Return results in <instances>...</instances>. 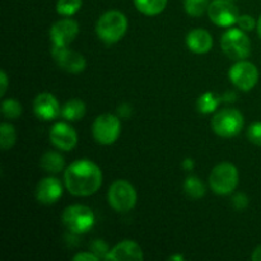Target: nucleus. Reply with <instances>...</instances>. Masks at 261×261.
Here are the masks:
<instances>
[{
    "label": "nucleus",
    "mask_w": 261,
    "mask_h": 261,
    "mask_svg": "<svg viewBox=\"0 0 261 261\" xmlns=\"http://www.w3.org/2000/svg\"><path fill=\"white\" fill-rule=\"evenodd\" d=\"M64 184L74 196L93 195L102 185V171L87 158L76 160L64 171Z\"/></svg>",
    "instance_id": "nucleus-1"
},
{
    "label": "nucleus",
    "mask_w": 261,
    "mask_h": 261,
    "mask_svg": "<svg viewBox=\"0 0 261 261\" xmlns=\"http://www.w3.org/2000/svg\"><path fill=\"white\" fill-rule=\"evenodd\" d=\"M127 24V18L124 13L119 10H109L97 20V37L107 45L119 42L126 33Z\"/></svg>",
    "instance_id": "nucleus-2"
},
{
    "label": "nucleus",
    "mask_w": 261,
    "mask_h": 261,
    "mask_svg": "<svg viewBox=\"0 0 261 261\" xmlns=\"http://www.w3.org/2000/svg\"><path fill=\"white\" fill-rule=\"evenodd\" d=\"M221 47L232 60H246L251 54V41L241 28H229L222 35Z\"/></svg>",
    "instance_id": "nucleus-3"
},
{
    "label": "nucleus",
    "mask_w": 261,
    "mask_h": 261,
    "mask_svg": "<svg viewBox=\"0 0 261 261\" xmlns=\"http://www.w3.org/2000/svg\"><path fill=\"white\" fill-rule=\"evenodd\" d=\"M63 224L74 234H83L91 231L96 223V217L91 208L81 204L70 205L64 209L61 216Z\"/></svg>",
    "instance_id": "nucleus-4"
},
{
    "label": "nucleus",
    "mask_w": 261,
    "mask_h": 261,
    "mask_svg": "<svg viewBox=\"0 0 261 261\" xmlns=\"http://www.w3.org/2000/svg\"><path fill=\"white\" fill-rule=\"evenodd\" d=\"M239 180V170L236 166L229 162H222L212 170L209 185L213 193L218 195H228L237 188Z\"/></svg>",
    "instance_id": "nucleus-5"
},
{
    "label": "nucleus",
    "mask_w": 261,
    "mask_h": 261,
    "mask_svg": "<svg viewBox=\"0 0 261 261\" xmlns=\"http://www.w3.org/2000/svg\"><path fill=\"white\" fill-rule=\"evenodd\" d=\"M244 116L239 110L224 109L217 112L212 119L213 132L222 138H233L244 129Z\"/></svg>",
    "instance_id": "nucleus-6"
},
{
    "label": "nucleus",
    "mask_w": 261,
    "mask_h": 261,
    "mask_svg": "<svg viewBox=\"0 0 261 261\" xmlns=\"http://www.w3.org/2000/svg\"><path fill=\"white\" fill-rule=\"evenodd\" d=\"M109 204L114 211L125 213L132 211L138 200L135 188L125 180H116L111 184L107 194Z\"/></svg>",
    "instance_id": "nucleus-7"
},
{
    "label": "nucleus",
    "mask_w": 261,
    "mask_h": 261,
    "mask_svg": "<svg viewBox=\"0 0 261 261\" xmlns=\"http://www.w3.org/2000/svg\"><path fill=\"white\" fill-rule=\"evenodd\" d=\"M121 133L120 117L112 114H102L94 119L92 125V135L98 144H114Z\"/></svg>",
    "instance_id": "nucleus-8"
},
{
    "label": "nucleus",
    "mask_w": 261,
    "mask_h": 261,
    "mask_svg": "<svg viewBox=\"0 0 261 261\" xmlns=\"http://www.w3.org/2000/svg\"><path fill=\"white\" fill-rule=\"evenodd\" d=\"M229 81L234 87L245 92L251 91L259 82V70L256 65L246 60H240L229 69Z\"/></svg>",
    "instance_id": "nucleus-9"
},
{
    "label": "nucleus",
    "mask_w": 261,
    "mask_h": 261,
    "mask_svg": "<svg viewBox=\"0 0 261 261\" xmlns=\"http://www.w3.org/2000/svg\"><path fill=\"white\" fill-rule=\"evenodd\" d=\"M208 15L218 27H232L237 23L240 13L231 0H214L209 4Z\"/></svg>",
    "instance_id": "nucleus-10"
},
{
    "label": "nucleus",
    "mask_w": 261,
    "mask_h": 261,
    "mask_svg": "<svg viewBox=\"0 0 261 261\" xmlns=\"http://www.w3.org/2000/svg\"><path fill=\"white\" fill-rule=\"evenodd\" d=\"M51 55H53L54 60L59 65V68L68 71V73H82L87 66V61L84 56L82 54L76 53V51L68 48V46L66 47L53 46L51 47Z\"/></svg>",
    "instance_id": "nucleus-11"
},
{
    "label": "nucleus",
    "mask_w": 261,
    "mask_h": 261,
    "mask_svg": "<svg viewBox=\"0 0 261 261\" xmlns=\"http://www.w3.org/2000/svg\"><path fill=\"white\" fill-rule=\"evenodd\" d=\"M79 33V24L71 18H64L54 23L50 28V40L53 46L66 47Z\"/></svg>",
    "instance_id": "nucleus-12"
},
{
    "label": "nucleus",
    "mask_w": 261,
    "mask_h": 261,
    "mask_svg": "<svg viewBox=\"0 0 261 261\" xmlns=\"http://www.w3.org/2000/svg\"><path fill=\"white\" fill-rule=\"evenodd\" d=\"M50 142L58 149L69 152L75 148L78 143V135L70 125L66 122H58L50 130Z\"/></svg>",
    "instance_id": "nucleus-13"
},
{
    "label": "nucleus",
    "mask_w": 261,
    "mask_h": 261,
    "mask_svg": "<svg viewBox=\"0 0 261 261\" xmlns=\"http://www.w3.org/2000/svg\"><path fill=\"white\" fill-rule=\"evenodd\" d=\"M33 112L43 121H51L61 115V107L56 97L51 93H40L33 99Z\"/></svg>",
    "instance_id": "nucleus-14"
},
{
    "label": "nucleus",
    "mask_w": 261,
    "mask_h": 261,
    "mask_svg": "<svg viewBox=\"0 0 261 261\" xmlns=\"http://www.w3.org/2000/svg\"><path fill=\"white\" fill-rule=\"evenodd\" d=\"M63 195V185L56 177H46L36 186V199L38 203L51 205Z\"/></svg>",
    "instance_id": "nucleus-15"
},
{
    "label": "nucleus",
    "mask_w": 261,
    "mask_h": 261,
    "mask_svg": "<svg viewBox=\"0 0 261 261\" xmlns=\"http://www.w3.org/2000/svg\"><path fill=\"white\" fill-rule=\"evenodd\" d=\"M143 250L139 245L132 240H124L119 242L112 250H110L106 260L115 261H133V260H143Z\"/></svg>",
    "instance_id": "nucleus-16"
},
{
    "label": "nucleus",
    "mask_w": 261,
    "mask_h": 261,
    "mask_svg": "<svg viewBox=\"0 0 261 261\" xmlns=\"http://www.w3.org/2000/svg\"><path fill=\"white\" fill-rule=\"evenodd\" d=\"M186 46L194 54H206L213 47V37L211 33L201 28L190 31L186 36Z\"/></svg>",
    "instance_id": "nucleus-17"
},
{
    "label": "nucleus",
    "mask_w": 261,
    "mask_h": 261,
    "mask_svg": "<svg viewBox=\"0 0 261 261\" xmlns=\"http://www.w3.org/2000/svg\"><path fill=\"white\" fill-rule=\"evenodd\" d=\"M86 103L82 99L71 98L61 107V116L66 121H79L86 115Z\"/></svg>",
    "instance_id": "nucleus-18"
},
{
    "label": "nucleus",
    "mask_w": 261,
    "mask_h": 261,
    "mask_svg": "<svg viewBox=\"0 0 261 261\" xmlns=\"http://www.w3.org/2000/svg\"><path fill=\"white\" fill-rule=\"evenodd\" d=\"M222 101H223L222 96H219L216 92H205V93H203L198 98L196 109H198V111L200 112V114H213V112L218 109V106L221 105Z\"/></svg>",
    "instance_id": "nucleus-19"
},
{
    "label": "nucleus",
    "mask_w": 261,
    "mask_h": 261,
    "mask_svg": "<svg viewBox=\"0 0 261 261\" xmlns=\"http://www.w3.org/2000/svg\"><path fill=\"white\" fill-rule=\"evenodd\" d=\"M40 165L45 172L48 173H59L65 167V161L64 157L58 152H46L41 157Z\"/></svg>",
    "instance_id": "nucleus-20"
},
{
    "label": "nucleus",
    "mask_w": 261,
    "mask_h": 261,
    "mask_svg": "<svg viewBox=\"0 0 261 261\" xmlns=\"http://www.w3.org/2000/svg\"><path fill=\"white\" fill-rule=\"evenodd\" d=\"M134 5L142 14L153 17L165 10L167 7V0H134Z\"/></svg>",
    "instance_id": "nucleus-21"
},
{
    "label": "nucleus",
    "mask_w": 261,
    "mask_h": 261,
    "mask_svg": "<svg viewBox=\"0 0 261 261\" xmlns=\"http://www.w3.org/2000/svg\"><path fill=\"white\" fill-rule=\"evenodd\" d=\"M184 191L191 199H201L205 195V185L198 176H189L184 182Z\"/></svg>",
    "instance_id": "nucleus-22"
},
{
    "label": "nucleus",
    "mask_w": 261,
    "mask_h": 261,
    "mask_svg": "<svg viewBox=\"0 0 261 261\" xmlns=\"http://www.w3.org/2000/svg\"><path fill=\"white\" fill-rule=\"evenodd\" d=\"M17 140V133L13 125L8 124V122H3L0 126V145H2L3 150H9L13 148Z\"/></svg>",
    "instance_id": "nucleus-23"
},
{
    "label": "nucleus",
    "mask_w": 261,
    "mask_h": 261,
    "mask_svg": "<svg viewBox=\"0 0 261 261\" xmlns=\"http://www.w3.org/2000/svg\"><path fill=\"white\" fill-rule=\"evenodd\" d=\"M82 4V0H58L56 12L63 17H71L81 10Z\"/></svg>",
    "instance_id": "nucleus-24"
},
{
    "label": "nucleus",
    "mask_w": 261,
    "mask_h": 261,
    "mask_svg": "<svg viewBox=\"0 0 261 261\" xmlns=\"http://www.w3.org/2000/svg\"><path fill=\"white\" fill-rule=\"evenodd\" d=\"M209 0H184V8L191 17H201L208 12Z\"/></svg>",
    "instance_id": "nucleus-25"
},
{
    "label": "nucleus",
    "mask_w": 261,
    "mask_h": 261,
    "mask_svg": "<svg viewBox=\"0 0 261 261\" xmlns=\"http://www.w3.org/2000/svg\"><path fill=\"white\" fill-rule=\"evenodd\" d=\"M2 112H3V115H4L5 119L17 120L23 112L22 105H20L19 102L14 98L4 99V101H3V105H2Z\"/></svg>",
    "instance_id": "nucleus-26"
},
{
    "label": "nucleus",
    "mask_w": 261,
    "mask_h": 261,
    "mask_svg": "<svg viewBox=\"0 0 261 261\" xmlns=\"http://www.w3.org/2000/svg\"><path fill=\"white\" fill-rule=\"evenodd\" d=\"M91 251L93 252L94 255H97V256L99 257V260H106L107 255H109L110 252V249L109 245H107L103 240H94L91 244Z\"/></svg>",
    "instance_id": "nucleus-27"
},
{
    "label": "nucleus",
    "mask_w": 261,
    "mask_h": 261,
    "mask_svg": "<svg viewBox=\"0 0 261 261\" xmlns=\"http://www.w3.org/2000/svg\"><path fill=\"white\" fill-rule=\"evenodd\" d=\"M247 138L252 144L261 147V121L250 125L247 129Z\"/></svg>",
    "instance_id": "nucleus-28"
},
{
    "label": "nucleus",
    "mask_w": 261,
    "mask_h": 261,
    "mask_svg": "<svg viewBox=\"0 0 261 261\" xmlns=\"http://www.w3.org/2000/svg\"><path fill=\"white\" fill-rule=\"evenodd\" d=\"M236 24L239 25L241 30H244L245 32H250V31H252L255 27H256L257 23L255 22V19L250 14H244V15H240Z\"/></svg>",
    "instance_id": "nucleus-29"
},
{
    "label": "nucleus",
    "mask_w": 261,
    "mask_h": 261,
    "mask_svg": "<svg viewBox=\"0 0 261 261\" xmlns=\"http://www.w3.org/2000/svg\"><path fill=\"white\" fill-rule=\"evenodd\" d=\"M232 205H233V208L237 209V211H244V209H246L247 205H249V198H247V195H245V194L242 193L236 194V195L232 198Z\"/></svg>",
    "instance_id": "nucleus-30"
},
{
    "label": "nucleus",
    "mask_w": 261,
    "mask_h": 261,
    "mask_svg": "<svg viewBox=\"0 0 261 261\" xmlns=\"http://www.w3.org/2000/svg\"><path fill=\"white\" fill-rule=\"evenodd\" d=\"M74 261H98L99 257L97 255H94L92 251H86V252H79L75 256L73 257Z\"/></svg>",
    "instance_id": "nucleus-31"
},
{
    "label": "nucleus",
    "mask_w": 261,
    "mask_h": 261,
    "mask_svg": "<svg viewBox=\"0 0 261 261\" xmlns=\"http://www.w3.org/2000/svg\"><path fill=\"white\" fill-rule=\"evenodd\" d=\"M133 110L132 106L127 103H122L117 107V114H119V117H122V119H127L132 115Z\"/></svg>",
    "instance_id": "nucleus-32"
},
{
    "label": "nucleus",
    "mask_w": 261,
    "mask_h": 261,
    "mask_svg": "<svg viewBox=\"0 0 261 261\" xmlns=\"http://www.w3.org/2000/svg\"><path fill=\"white\" fill-rule=\"evenodd\" d=\"M8 75L7 73H5V70H2L0 71V96L4 97L5 92H7L8 89Z\"/></svg>",
    "instance_id": "nucleus-33"
},
{
    "label": "nucleus",
    "mask_w": 261,
    "mask_h": 261,
    "mask_svg": "<svg viewBox=\"0 0 261 261\" xmlns=\"http://www.w3.org/2000/svg\"><path fill=\"white\" fill-rule=\"evenodd\" d=\"M194 166H195V162H194L191 158H186V160H184L182 167L185 168L186 171H191L194 168Z\"/></svg>",
    "instance_id": "nucleus-34"
},
{
    "label": "nucleus",
    "mask_w": 261,
    "mask_h": 261,
    "mask_svg": "<svg viewBox=\"0 0 261 261\" xmlns=\"http://www.w3.org/2000/svg\"><path fill=\"white\" fill-rule=\"evenodd\" d=\"M251 260L252 261H261V245H260V246H257L256 249L252 251Z\"/></svg>",
    "instance_id": "nucleus-35"
},
{
    "label": "nucleus",
    "mask_w": 261,
    "mask_h": 261,
    "mask_svg": "<svg viewBox=\"0 0 261 261\" xmlns=\"http://www.w3.org/2000/svg\"><path fill=\"white\" fill-rule=\"evenodd\" d=\"M168 260H173V261H184L185 260V257L182 256V255H172V256H170V259Z\"/></svg>",
    "instance_id": "nucleus-36"
},
{
    "label": "nucleus",
    "mask_w": 261,
    "mask_h": 261,
    "mask_svg": "<svg viewBox=\"0 0 261 261\" xmlns=\"http://www.w3.org/2000/svg\"><path fill=\"white\" fill-rule=\"evenodd\" d=\"M256 28H257V33H259V36H260V38H261V15L259 17V20H257Z\"/></svg>",
    "instance_id": "nucleus-37"
},
{
    "label": "nucleus",
    "mask_w": 261,
    "mask_h": 261,
    "mask_svg": "<svg viewBox=\"0 0 261 261\" xmlns=\"http://www.w3.org/2000/svg\"><path fill=\"white\" fill-rule=\"evenodd\" d=\"M231 2H232V0H231Z\"/></svg>",
    "instance_id": "nucleus-38"
}]
</instances>
